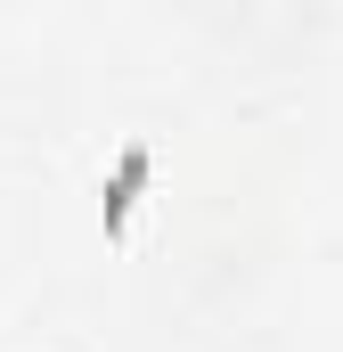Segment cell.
Returning <instances> with one entry per match:
<instances>
[{"instance_id":"cell-1","label":"cell","mask_w":343,"mask_h":352,"mask_svg":"<svg viewBox=\"0 0 343 352\" xmlns=\"http://www.w3.org/2000/svg\"><path fill=\"white\" fill-rule=\"evenodd\" d=\"M147 180H156V148H147V140H131V148L115 156L106 188H98V205H106V238H123V230H131V213H139Z\"/></svg>"}]
</instances>
